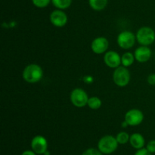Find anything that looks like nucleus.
<instances>
[{
	"mask_svg": "<svg viewBox=\"0 0 155 155\" xmlns=\"http://www.w3.org/2000/svg\"><path fill=\"white\" fill-rule=\"evenodd\" d=\"M82 155H103V153L98 149L91 147V148H89L85 150L82 153Z\"/></svg>",
	"mask_w": 155,
	"mask_h": 155,
	"instance_id": "obj_20",
	"label": "nucleus"
},
{
	"mask_svg": "<svg viewBox=\"0 0 155 155\" xmlns=\"http://www.w3.org/2000/svg\"><path fill=\"white\" fill-rule=\"evenodd\" d=\"M87 105L90 109H98L102 105V102L98 97H91L89 98Z\"/></svg>",
	"mask_w": 155,
	"mask_h": 155,
	"instance_id": "obj_17",
	"label": "nucleus"
},
{
	"mask_svg": "<svg viewBox=\"0 0 155 155\" xmlns=\"http://www.w3.org/2000/svg\"><path fill=\"white\" fill-rule=\"evenodd\" d=\"M146 149L151 153H155V140H151L147 144Z\"/></svg>",
	"mask_w": 155,
	"mask_h": 155,
	"instance_id": "obj_21",
	"label": "nucleus"
},
{
	"mask_svg": "<svg viewBox=\"0 0 155 155\" xmlns=\"http://www.w3.org/2000/svg\"><path fill=\"white\" fill-rule=\"evenodd\" d=\"M135 56L130 52L124 53L121 56V64L124 67H130L133 64L135 61Z\"/></svg>",
	"mask_w": 155,
	"mask_h": 155,
	"instance_id": "obj_15",
	"label": "nucleus"
},
{
	"mask_svg": "<svg viewBox=\"0 0 155 155\" xmlns=\"http://www.w3.org/2000/svg\"><path fill=\"white\" fill-rule=\"evenodd\" d=\"M117 141L118 144H127L128 141H130V136L129 134L126 132H120L116 136Z\"/></svg>",
	"mask_w": 155,
	"mask_h": 155,
	"instance_id": "obj_18",
	"label": "nucleus"
},
{
	"mask_svg": "<svg viewBox=\"0 0 155 155\" xmlns=\"http://www.w3.org/2000/svg\"><path fill=\"white\" fill-rule=\"evenodd\" d=\"M31 147L36 154H44L48 150V141L42 135H36L32 139Z\"/></svg>",
	"mask_w": 155,
	"mask_h": 155,
	"instance_id": "obj_8",
	"label": "nucleus"
},
{
	"mask_svg": "<svg viewBox=\"0 0 155 155\" xmlns=\"http://www.w3.org/2000/svg\"><path fill=\"white\" fill-rule=\"evenodd\" d=\"M104 62L107 67L117 68L121 65V56L117 52L110 50L104 53Z\"/></svg>",
	"mask_w": 155,
	"mask_h": 155,
	"instance_id": "obj_11",
	"label": "nucleus"
},
{
	"mask_svg": "<svg viewBox=\"0 0 155 155\" xmlns=\"http://www.w3.org/2000/svg\"><path fill=\"white\" fill-rule=\"evenodd\" d=\"M118 144L117 138L113 135H104L98 141V149L102 153L110 154L117 150Z\"/></svg>",
	"mask_w": 155,
	"mask_h": 155,
	"instance_id": "obj_2",
	"label": "nucleus"
},
{
	"mask_svg": "<svg viewBox=\"0 0 155 155\" xmlns=\"http://www.w3.org/2000/svg\"><path fill=\"white\" fill-rule=\"evenodd\" d=\"M51 2L57 9L64 10L71 5L72 0H51Z\"/></svg>",
	"mask_w": 155,
	"mask_h": 155,
	"instance_id": "obj_16",
	"label": "nucleus"
},
{
	"mask_svg": "<svg viewBox=\"0 0 155 155\" xmlns=\"http://www.w3.org/2000/svg\"><path fill=\"white\" fill-rule=\"evenodd\" d=\"M121 125H122V126H123V127H124V128H126V127H127V126H129L128 123H127V122L125 121V120H124V121L123 122L122 124H121Z\"/></svg>",
	"mask_w": 155,
	"mask_h": 155,
	"instance_id": "obj_25",
	"label": "nucleus"
},
{
	"mask_svg": "<svg viewBox=\"0 0 155 155\" xmlns=\"http://www.w3.org/2000/svg\"><path fill=\"white\" fill-rule=\"evenodd\" d=\"M151 55H152L151 50L147 46H141L138 47L135 50L134 53L136 60L139 62H142V63L148 62L151 59Z\"/></svg>",
	"mask_w": 155,
	"mask_h": 155,
	"instance_id": "obj_12",
	"label": "nucleus"
},
{
	"mask_svg": "<svg viewBox=\"0 0 155 155\" xmlns=\"http://www.w3.org/2000/svg\"><path fill=\"white\" fill-rule=\"evenodd\" d=\"M148 83L150 85H155V74H151L148 76Z\"/></svg>",
	"mask_w": 155,
	"mask_h": 155,
	"instance_id": "obj_23",
	"label": "nucleus"
},
{
	"mask_svg": "<svg viewBox=\"0 0 155 155\" xmlns=\"http://www.w3.org/2000/svg\"><path fill=\"white\" fill-rule=\"evenodd\" d=\"M124 120L130 126H136L140 125L144 120V114L138 109H132L127 111L125 114Z\"/></svg>",
	"mask_w": 155,
	"mask_h": 155,
	"instance_id": "obj_7",
	"label": "nucleus"
},
{
	"mask_svg": "<svg viewBox=\"0 0 155 155\" xmlns=\"http://www.w3.org/2000/svg\"><path fill=\"white\" fill-rule=\"evenodd\" d=\"M117 44L124 50L131 49L135 45L136 41V36L133 32L129 30H124L119 33L117 36Z\"/></svg>",
	"mask_w": 155,
	"mask_h": 155,
	"instance_id": "obj_6",
	"label": "nucleus"
},
{
	"mask_svg": "<svg viewBox=\"0 0 155 155\" xmlns=\"http://www.w3.org/2000/svg\"><path fill=\"white\" fill-rule=\"evenodd\" d=\"M89 97L84 90L82 88H75L71 93L70 99L71 102L76 107L82 108L86 106Z\"/></svg>",
	"mask_w": 155,
	"mask_h": 155,
	"instance_id": "obj_5",
	"label": "nucleus"
},
{
	"mask_svg": "<svg viewBox=\"0 0 155 155\" xmlns=\"http://www.w3.org/2000/svg\"><path fill=\"white\" fill-rule=\"evenodd\" d=\"M130 143L132 147L139 150V149L143 148L145 144V141L144 137L141 134L133 133V135H130Z\"/></svg>",
	"mask_w": 155,
	"mask_h": 155,
	"instance_id": "obj_13",
	"label": "nucleus"
},
{
	"mask_svg": "<svg viewBox=\"0 0 155 155\" xmlns=\"http://www.w3.org/2000/svg\"><path fill=\"white\" fill-rule=\"evenodd\" d=\"M51 0H32V2L36 7L39 9H43L47 7L51 2Z\"/></svg>",
	"mask_w": 155,
	"mask_h": 155,
	"instance_id": "obj_19",
	"label": "nucleus"
},
{
	"mask_svg": "<svg viewBox=\"0 0 155 155\" xmlns=\"http://www.w3.org/2000/svg\"><path fill=\"white\" fill-rule=\"evenodd\" d=\"M113 81L117 86L126 87L130 81V73L127 67L120 66L115 68L113 73Z\"/></svg>",
	"mask_w": 155,
	"mask_h": 155,
	"instance_id": "obj_4",
	"label": "nucleus"
},
{
	"mask_svg": "<svg viewBox=\"0 0 155 155\" xmlns=\"http://www.w3.org/2000/svg\"><path fill=\"white\" fill-rule=\"evenodd\" d=\"M49 19L51 24L57 27H64L66 25L68 21L67 14L61 9H56L53 11L50 14Z\"/></svg>",
	"mask_w": 155,
	"mask_h": 155,
	"instance_id": "obj_9",
	"label": "nucleus"
},
{
	"mask_svg": "<svg viewBox=\"0 0 155 155\" xmlns=\"http://www.w3.org/2000/svg\"><path fill=\"white\" fill-rule=\"evenodd\" d=\"M136 40L142 46H149L155 41V31L150 27H142L136 34Z\"/></svg>",
	"mask_w": 155,
	"mask_h": 155,
	"instance_id": "obj_3",
	"label": "nucleus"
},
{
	"mask_svg": "<svg viewBox=\"0 0 155 155\" xmlns=\"http://www.w3.org/2000/svg\"><path fill=\"white\" fill-rule=\"evenodd\" d=\"M135 155H151V153H150L146 148H141L139 149L136 152Z\"/></svg>",
	"mask_w": 155,
	"mask_h": 155,
	"instance_id": "obj_22",
	"label": "nucleus"
},
{
	"mask_svg": "<svg viewBox=\"0 0 155 155\" xmlns=\"http://www.w3.org/2000/svg\"><path fill=\"white\" fill-rule=\"evenodd\" d=\"M107 2L108 0H89V4L93 10L100 12L105 9Z\"/></svg>",
	"mask_w": 155,
	"mask_h": 155,
	"instance_id": "obj_14",
	"label": "nucleus"
},
{
	"mask_svg": "<svg viewBox=\"0 0 155 155\" xmlns=\"http://www.w3.org/2000/svg\"><path fill=\"white\" fill-rule=\"evenodd\" d=\"M23 78L30 84H35L41 81L43 77L42 68L37 64H30L23 71Z\"/></svg>",
	"mask_w": 155,
	"mask_h": 155,
	"instance_id": "obj_1",
	"label": "nucleus"
},
{
	"mask_svg": "<svg viewBox=\"0 0 155 155\" xmlns=\"http://www.w3.org/2000/svg\"><path fill=\"white\" fill-rule=\"evenodd\" d=\"M21 155H36V153H35L33 150H27L21 153Z\"/></svg>",
	"mask_w": 155,
	"mask_h": 155,
	"instance_id": "obj_24",
	"label": "nucleus"
},
{
	"mask_svg": "<svg viewBox=\"0 0 155 155\" xmlns=\"http://www.w3.org/2000/svg\"><path fill=\"white\" fill-rule=\"evenodd\" d=\"M109 46L107 39L104 36H98L94 39L91 43V49L95 54H103L107 52Z\"/></svg>",
	"mask_w": 155,
	"mask_h": 155,
	"instance_id": "obj_10",
	"label": "nucleus"
}]
</instances>
